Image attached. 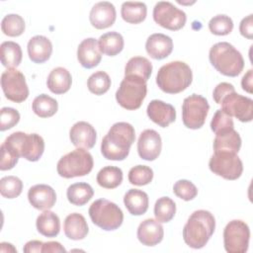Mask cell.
<instances>
[{
  "mask_svg": "<svg viewBox=\"0 0 253 253\" xmlns=\"http://www.w3.org/2000/svg\"><path fill=\"white\" fill-rule=\"evenodd\" d=\"M134 140L135 131L130 124L126 122L116 123L102 139V155L108 160L122 161L127 157Z\"/></svg>",
  "mask_w": 253,
  "mask_h": 253,
  "instance_id": "obj_1",
  "label": "cell"
},
{
  "mask_svg": "<svg viewBox=\"0 0 253 253\" xmlns=\"http://www.w3.org/2000/svg\"><path fill=\"white\" fill-rule=\"evenodd\" d=\"M215 229V219L211 212L206 210L194 211L183 228L185 243L194 249L203 248Z\"/></svg>",
  "mask_w": 253,
  "mask_h": 253,
  "instance_id": "obj_2",
  "label": "cell"
},
{
  "mask_svg": "<svg viewBox=\"0 0 253 253\" xmlns=\"http://www.w3.org/2000/svg\"><path fill=\"white\" fill-rule=\"evenodd\" d=\"M193 72L184 61H171L161 66L156 75V84L168 94H178L192 83Z\"/></svg>",
  "mask_w": 253,
  "mask_h": 253,
  "instance_id": "obj_3",
  "label": "cell"
},
{
  "mask_svg": "<svg viewBox=\"0 0 253 253\" xmlns=\"http://www.w3.org/2000/svg\"><path fill=\"white\" fill-rule=\"evenodd\" d=\"M211 65L221 74L235 77L244 68L242 54L229 42H220L213 44L209 52Z\"/></svg>",
  "mask_w": 253,
  "mask_h": 253,
  "instance_id": "obj_4",
  "label": "cell"
},
{
  "mask_svg": "<svg viewBox=\"0 0 253 253\" xmlns=\"http://www.w3.org/2000/svg\"><path fill=\"white\" fill-rule=\"evenodd\" d=\"M93 165L94 161L91 153L85 148H76L58 160L56 170L60 177L70 179L89 174Z\"/></svg>",
  "mask_w": 253,
  "mask_h": 253,
  "instance_id": "obj_5",
  "label": "cell"
},
{
  "mask_svg": "<svg viewBox=\"0 0 253 253\" xmlns=\"http://www.w3.org/2000/svg\"><path fill=\"white\" fill-rule=\"evenodd\" d=\"M88 212L92 222L106 231L118 229L124 221V213L120 207L106 199L93 202Z\"/></svg>",
  "mask_w": 253,
  "mask_h": 253,
  "instance_id": "obj_6",
  "label": "cell"
},
{
  "mask_svg": "<svg viewBox=\"0 0 253 253\" xmlns=\"http://www.w3.org/2000/svg\"><path fill=\"white\" fill-rule=\"evenodd\" d=\"M147 93L146 81L135 75H126L116 92V100L124 109H138Z\"/></svg>",
  "mask_w": 253,
  "mask_h": 253,
  "instance_id": "obj_7",
  "label": "cell"
},
{
  "mask_svg": "<svg viewBox=\"0 0 253 253\" xmlns=\"http://www.w3.org/2000/svg\"><path fill=\"white\" fill-rule=\"evenodd\" d=\"M4 143L13 148L20 157L32 162L40 160L44 151L43 138L38 133L16 131L6 137Z\"/></svg>",
  "mask_w": 253,
  "mask_h": 253,
  "instance_id": "obj_8",
  "label": "cell"
},
{
  "mask_svg": "<svg viewBox=\"0 0 253 253\" xmlns=\"http://www.w3.org/2000/svg\"><path fill=\"white\" fill-rule=\"evenodd\" d=\"M210 105L208 100L198 94L185 98L182 105V120L185 126L191 129L201 128L208 116Z\"/></svg>",
  "mask_w": 253,
  "mask_h": 253,
  "instance_id": "obj_9",
  "label": "cell"
},
{
  "mask_svg": "<svg viewBox=\"0 0 253 253\" xmlns=\"http://www.w3.org/2000/svg\"><path fill=\"white\" fill-rule=\"evenodd\" d=\"M249 239L250 229L243 220L233 219L224 227L223 244L228 253H245L248 250Z\"/></svg>",
  "mask_w": 253,
  "mask_h": 253,
  "instance_id": "obj_10",
  "label": "cell"
},
{
  "mask_svg": "<svg viewBox=\"0 0 253 253\" xmlns=\"http://www.w3.org/2000/svg\"><path fill=\"white\" fill-rule=\"evenodd\" d=\"M210 170L226 180H236L243 172V164L237 153L214 152L209 162Z\"/></svg>",
  "mask_w": 253,
  "mask_h": 253,
  "instance_id": "obj_11",
  "label": "cell"
},
{
  "mask_svg": "<svg viewBox=\"0 0 253 253\" xmlns=\"http://www.w3.org/2000/svg\"><path fill=\"white\" fill-rule=\"evenodd\" d=\"M1 87L5 97L15 103H22L29 97V88L24 74L15 69L9 68L1 75Z\"/></svg>",
  "mask_w": 253,
  "mask_h": 253,
  "instance_id": "obj_12",
  "label": "cell"
},
{
  "mask_svg": "<svg viewBox=\"0 0 253 253\" xmlns=\"http://www.w3.org/2000/svg\"><path fill=\"white\" fill-rule=\"evenodd\" d=\"M153 20L156 24L170 31L182 29L187 21L186 13L171 2L159 1L153 8Z\"/></svg>",
  "mask_w": 253,
  "mask_h": 253,
  "instance_id": "obj_13",
  "label": "cell"
},
{
  "mask_svg": "<svg viewBox=\"0 0 253 253\" xmlns=\"http://www.w3.org/2000/svg\"><path fill=\"white\" fill-rule=\"evenodd\" d=\"M220 105L224 113L242 123L251 122L253 119V100L249 97L231 92L221 100Z\"/></svg>",
  "mask_w": 253,
  "mask_h": 253,
  "instance_id": "obj_14",
  "label": "cell"
},
{
  "mask_svg": "<svg viewBox=\"0 0 253 253\" xmlns=\"http://www.w3.org/2000/svg\"><path fill=\"white\" fill-rule=\"evenodd\" d=\"M162 147V140L160 134L154 129H144L137 141V152L141 159L147 161L155 160Z\"/></svg>",
  "mask_w": 253,
  "mask_h": 253,
  "instance_id": "obj_15",
  "label": "cell"
},
{
  "mask_svg": "<svg viewBox=\"0 0 253 253\" xmlns=\"http://www.w3.org/2000/svg\"><path fill=\"white\" fill-rule=\"evenodd\" d=\"M117 18V12L115 6L108 1H101L96 3L89 14V20L91 25L98 29H107L114 25Z\"/></svg>",
  "mask_w": 253,
  "mask_h": 253,
  "instance_id": "obj_16",
  "label": "cell"
},
{
  "mask_svg": "<svg viewBox=\"0 0 253 253\" xmlns=\"http://www.w3.org/2000/svg\"><path fill=\"white\" fill-rule=\"evenodd\" d=\"M69 137L74 146L77 148H92L97 139V132L92 125L87 122L80 121L75 123L70 130Z\"/></svg>",
  "mask_w": 253,
  "mask_h": 253,
  "instance_id": "obj_17",
  "label": "cell"
},
{
  "mask_svg": "<svg viewBox=\"0 0 253 253\" xmlns=\"http://www.w3.org/2000/svg\"><path fill=\"white\" fill-rule=\"evenodd\" d=\"M28 200L35 209L46 211L54 206L56 202V194L50 186L38 184L29 189Z\"/></svg>",
  "mask_w": 253,
  "mask_h": 253,
  "instance_id": "obj_18",
  "label": "cell"
},
{
  "mask_svg": "<svg viewBox=\"0 0 253 253\" xmlns=\"http://www.w3.org/2000/svg\"><path fill=\"white\" fill-rule=\"evenodd\" d=\"M148 118L161 127H167L176 120V110L161 100H152L146 109Z\"/></svg>",
  "mask_w": 253,
  "mask_h": 253,
  "instance_id": "obj_19",
  "label": "cell"
},
{
  "mask_svg": "<svg viewBox=\"0 0 253 253\" xmlns=\"http://www.w3.org/2000/svg\"><path fill=\"white\" fill-rule=\"evenodd\" d=\"M137 238L145 246H154L160 243L164 236V229L156 219L147 218L141 221L137 227Z\"/></svg>",
  "mask_w": 253,
  "mask_h": 253,
  "instance_id": "obj_20",
  "label": "cell"
},
{
  "mask_svg": "<svg viewBox=\"0 0 253 253\" xmlns=\"http://www.w3.org/2000/svg\"><path fill=\"white\" fill-rule=\"evenodd\" d=\"M77 59L84 68L91 69L96 67L102 59L98 41L94 38L83 40L77 48Z\"/></svg>",
  "mask_w": 253,
  "mask_h": 253,
  "instance_id": "obj_21",
  "label": "cell"
},
{
  "mask_svg": "<svg viewBox=\"0 0 253 253\" xmlns=\"http://www.w3.org/2000/svg\"><path fill=\"white\" fill-rule=\"evenodd\" d=\"M146 52L153 59L166 58L173 50V41L164 34H152L145 42Z\"/></svg>",
  "mask_w": 253,
  "mask_h": 253,
  "instance_id": "obj_22",
  "label": "cell"
},
{
  "mask_svg": "<svg viewBox=\"0 0 253 253\" xmlns=\"http://www.w3.org/2000/svg\"><path fill=\"white\" fill-rule=\"evenodd\" d=\"M28 54L35 63H43L52 53V43L44 36H35L28 42Z\"/></svg>",
  "mask_w": 253,
  "mask_h": 253,
  "instance_id": "obj_23",
  "label": "cell"
},
{
  "mask_svg": "<svg viewBox=\"0 0 253 253\" xmlns=\"http://www.w3.org/2000/svg\"><path fill=\"white\" fill-rule=\"evenodd\" d=\"M63 229L66 237L71 240L84 239L89 231L85 217L78 212L70 213L65 217Z\"/></svg>",
  "mask_w": 253,
  "mask_h": 253,
  "instance_id": "obj_24",
  "label": "cell"
},
{
  "mask_svg": "<svg viewBox=\"0 0 253 253\" xmlns=\"http://www.w3.org/2000/svg\"><path fill=\"white\" fill-rule=\"evenodd\" d=\"M72 83L70 72L64 67H56L50 71L47 76L46 85L50 92L56 95L66 93Z\"/></svg>",
  "mask_w": 253,
  "mask_h": 253,
  "instance_id": "obj_25",
  "label": "cell"
},
{
  "mask_svg": "<svg viewBox=\"0 0 253 253\" xmlns=\"http://www.w3.org/2000/svg\"><path fill=\"white\" fill-rule=\"evenodd\" d=\"M148 195L138 189L128 190L124 197V204L132 215H141L148 210Z\"/></svg>",
  "mask_w": 253,
  "mask_h": 253,
  "instance_id": "obj_26",
  "label": "cell"
},
{
  "mask_svg": "<svg viewBox=\"0 0 253 253\" xmlns=\"http://www.w3.org/2000/svg\"><path fill=\"white\" fill-rule=\"evenodd\" d=\"M240 147H241V137L234 128L215 134V137L213 140L214 152L226 151V152L238 153Z\"/></svg>",
  "mask_w": 253,
  "mask_h": 253,
  "instance_id": "obj_27",
  "label": "cell"
},
{
  "mask_svg": "<svg viewBox=\"0 0 253 253\" xmlns=\"http://www.w3.org/2000/svg\"><path fill=\"white\" fill-rule=\"evenodd\" d=\"M38 231L45 237H55L60 231V220L58 215L51 211H42L36 221Z\"/></svg>",
  "mask_w": 253,
  "mask_h": 253,
  "instance_id": "obj_28",
  "label": "cell"
},
{
  "mask_svg": "<svg viewBox=\"0 0 253 253\" xmlns=\"http://www.w3.org/2000/svg\"><path fill=\"white\" fill-rule=\"evenodd\" d=\"M124 38L118 32H108L102 35L98 40V46L101 53L109 56L119 54L124 48Z\"/></svg>",
  "mask_w": 253,
  "mask_h": 253,
  "instance_id": "obj_29",
  "label": "cell"
},
{
  "mask_svg": "<svg viewBox=\"0 0 253 253\" xmlns=\"http://www.w3.org/2000/svg\"><path fill=\"white\" fill-rule=\"evenodd\" d=\"M0 55L2 64L9 68H15L20 65L23 57V52L19 43L7 41L0 45Z\"/></svg>",
  "mask_w": 253,
  "mask_h": 253,
  "instance_id": "obj_30",
  "label": "cell"
},
{
  "mask_svg": "<svg viewBox=\"0 0 253 253\" xmlns=\"http://www.w3.org/2000/svg\"><path fill=\"white\" fill-rule=\"evenodd\" d=\"M93 188L84 182L74 183L70 185L66 191V197L70 204L81 207L87 204L93 197Z\"/></svg>",
  "mask_w": 253,
  "mask_h": 253,
  "instance_id": "obj_31",
  "label": "cell"
},
{
  "mask_svg": "<svg viewBox=\"0 0 253 253\" xmlns=\"http://www.w3.org/2000/svg\"><path fill=\"white\" fill-rule=\"evenodd\" d=\"M147 7L143 2H124L121 15L124 21L129 24H139L146 18Z\"/></svg>",
  "mask_w": 253,
  "mask_h": 253,
  "instance_id": "obj_32",
  "label": "cell"
},
{
  "mask_svg": "<svg viewBox=\"0 0 253 253\" xmlns=\"http://www.w3.org/2000/svg\"><path fill=\"white\" fill-rule=\"evenodd\" d=\"M152 72L151 62L143 56L131 57L126 64L125 76L135 75L147 82Z\"/></svg>",
  "mask_w": 253,
  "mask_h": 253,
  "instance_id": "obj_33",
  "label": "cell"
},
{
  "mask_svg": "<svg viewBox=\"0 0 253 253\" xmlns=\"http://www.w3.org/2000/svg\"><path fill=\"white\" fill-rule=\"evenodd\" d=\"M123 182V171L116 166H105L97 174V183L105 189H115Z\"/></svg>",
  "mask_w": 253,
  "mask_h": 253,
  "instance_id": "obj_34",
  "label": "cell"
},
{
  "mask_svg": "<svg viewBox=\"0 0 253 253\" xmlns=\"http://www.w3.org/2000/svg\"><path fill=\"white\" fill-rule=\"evenodd\" d=\"M34 113L40 118L52 117L58 110V103L52 97L46 94L37 96L32 104Z\"/></svg>",
  "mask_w": 253,
  "mask_h": 253,
  "instance_id": "obj_35",
  "label": "cell"
},
{
  "mask_svg": "<svg viewBox=\"0 0 253 253\" xmlns=\"http://www.w3.org/2000/svg\"><path fill=\"white\" fill-rule=\"evenodd\" d=\"M175 212V202L169 197H161L155 202L154 215L159 222H169L174 217Z\"/></svg>",
  "mask_w": 253,
  "mask_h": 253,
  "instance_id": "obj_36",
  "label": "cell"
},
{
  "mask_svg": "<svg viewBox=\"0 0 253 253\" xmlns=\"http://www.w3.org/2000/svg\"><path fill=\"white\" fill-rule=\"evenodd\" d=\"M24 19L18 14H8L1 22V30L8 37H19L25 31Z\"/></svg>",
  "mask_w": 253,
  "mask_h": 253,
  "instance_id": "obj_37",
  "label": "cell"
},
{
  "mask_svg": "<svg viewBox=\"0 0 253 253\" xmlns=\"http://www.w3.org/2000/svg\"><path fill=\"white\" fill-rule=\"evenodd\" d=\"M87 87L91 93L98 96L103 95L111 87V78L105 71H96L89 76Z\"/></svg>",
  "mask_w": 253,
  "mask_h": 253,
  "instance_id": "obj_38",
  "label": "cell"
},
{
  "mask_svg": "<svg viewBox=\"0 0 253 253\" xmlns=\"http://www.w3.org/2000/svg\"><path fill=\"white\" fill-rule=\"evenodd\" d=\"M23 182L16 176H5L0 180V193L4 198L15 199L22 193Z\"/></svg>",
  "mask_w": 253,
  "mask_h": 253,
  "instance_id": "obj_39",
  "label": "cell"
},
{
  "mask_svg": "<svg viewBox=\"0 0 253 253\" xmlns=\"http://www.w3.org/2000/svg\"><path fill=\"white\" fill-rule=\"evenodd\" d=\"M153 179V170L146 165H136L128 171V181L135 186H144Z\"/></svg>",
  "mask_w": 253,
  "mask_h": 253,
  "instance_id": "obj_40",
  "label": "cell"
},
{
  "mask_svg": "<svg viewBox=\"0 0 253 253\" xmlns=\"http://www.w3.org/2000/svg\"><path fill=\"white\" fill-rule=\"evenodd\" d=\"M209 29L215 36H226L233 30V22L230 17L220 14L212 17L209 22Z\"/></svg>",
  "mask_w": 253,
  "mask_h": 253,
  "instance_id": "obj_41",
  "label": "cell"
},
{
  "mask_svg": "<svg viewBox=\"0 0 253 253\" xmlns=\"http://www.w3.org/2000/svg\"><path fill=\"white\" fill-rule=\"evenodd\" d=\"M233 126L234 124H233L232 117L224 113L221 109L217 110L214 113L211 122V128L215 134L227 131L233 128Z\"/></svg>",
  "mask_w": 253,
  "mask_h": 253,
  "instance_id": "obj_42",
  "label": "cell"
},
{
  "mask_svg": "<svg viewBox=\"0 0 253 253\" xmlns=\"http://www.w3.org/2000/svg\"><path fill=\"white\" fill-rule=\"evenodd\" d=\"M173 193L184 201H191L198 195V189L191 181L182 179L174 184Z\"/></svg>",
  "mask_w": 253,
  "mask_h": 253,
  "instance_id": "obj_43",
  "label": "cell"
},
{
  "mask_svg": "<svg viewBox=\"0 0 253 253\" xmlns=\"http://www.w3.org/2000/svg\"><path fill=\"white\" fill-rule=\"evenodd\" d=\"M20 121V113L10 107L0 110V130L4 131L14 127Z\"/></svg>",
  "mask_w": 253,
  "mask_h": 253,
  "instance_id": "obj_44",
  "label": "cell"
},
{
  "mask_svg": "<svg viewBox=\"0 0 253 253\" xmlns=\"http://www.w3.org/2000/svg\"><path fill=\"white\" fill-rule=\"evenodd\" d=\"M1 161H0V169L2 171L10 170L14 168L19 160V154L10 146L5 144L4 142L1 144Z\"/></svg>",
  "mask_w": 253,
  "mask_h": 253,
  "instance_id": "obj_45",
  "label": "cell"
},
{
  "mask_svg": "<svg viewBox=\"0 0 253 253\" xmlns=\"http://www.w3.org/2000/svg\"><path fill=\"white\" fill-rule=\"evenodd\" d=\"M235 92V88L232 84L227 82H221L215 86L212 92V98L216 104L221 103V100L229 93Z\"/></svg>",
  "mask_w": 253,
  "mask_h": 253,
  "instance_id": "obj_46",
  "label": "cell"
},
{
  "mask_svg": "<svg viewBox=\"0 0 253 253\" xmlns=\"http://www.w3.org/2000/svg\"><path fill=\"white\" fill-rule=\"evenodd\" d=\"M239 32L241 36L248 40L253 39V15L250 14L243 18L239 25Z\"/></svg>",
  "mask_w": 253,
  "mask_h": 253,
  "instance_id": "obj_47",
  "label": "cell"
},
{
  "mask_svg": "<svg viewBox=\"0 0 253 253\" xmlns=\"http://www.w3.org/2000/svg\"><path fill=\"white\" fill-rule=\"evenodd\" d=\"M241 86L244 91L251 94L253 92V70L249 69L241 80Z\"/></svg>",
  "mask_w": 253,
  "mask_h": 253,
  "instance_id": "obj_48",
  "label": "cell"
},
{
  "mask_svg": "<svg viewBox=\"0 0 253 253\" xmlns=\"http://www.w3.org/2000/svg\"><path fill=\"white\" fill-rule=\"evenodd\" d=\"M65 248L57 241H48L44 242L42 245V252H65Z\"/></svg>",
  "mask_w": 253,
  "mask_h": 253,
  "instance_id": "obj_49",
  "label": "cell"
},
{
  "mask_svg": "<svg viewBox=\"0 0 253 253\" xmlns=\"http://www.w3.org/2000/svg\"><path fill=\"white\" fill-rule=\"evenodd\" d=\"M42 245L43 242L41 240H31L27 242L23 248V251L26 253H31V252H42Z\"/></svg>",
  "mask_w": 253,
  "mask_h": 253,
  "instance_id": "obj_50",
  "label": "cell"
},
{
  "mask_svg": "<svg viewBox=\"0 0 253 253\" xmlns=\"http://www.w3.org/2000/svg\"><path fill=\"white\" fill-rule=\"evenodd\" d=\"M0 251L1 252H17L16 248L13 247L12 244L10 243H7V242H2L0 244Z\"/></svg>",
  "mask_w": 253,
  "mask_h": 253,
  "instance_id": "obj_51",
  "label": "cell"
}]
</instances>
